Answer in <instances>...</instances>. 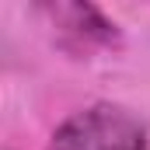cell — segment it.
Wrapping results in <instances>:
<instances>
[{"instance_id": "obj_1", "label": "cell", "mask_w": 150, "mask_h": 150, "mask_svg": "<svg viewBox=\"0 0 150 150\" xmlns=\"http://www.w3.org/2000/svg\"><path fill=\"white\" fill-rule=\"evenodd\" d=\"M45 150H147V126L115 101H94L67 115Z\"/></svg>"}, {"instance_id": "obj_2", "label": "cell", "mask_w": 150, "mask_h": 150, "mask_svg": "<svg viewBox=\"0 0 150 150\" xmlns=\"http://www.w3.org/2000/svg\"><path fill=\"white\" fill-rule=\"evenodd\" d=\"M38 11L59 32L63 45L74 49V52L108 49V45L119 42V25L94 4H42Z\"/></svg>"}]
</instances>
